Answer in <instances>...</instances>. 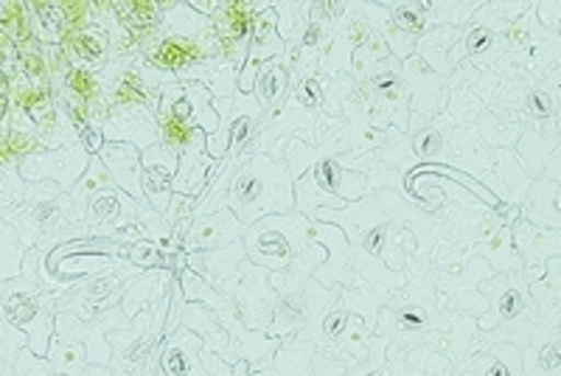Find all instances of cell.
Here are the masks:
<instances>
[{
    "instance_id": "cell-3",
    "label": "cell",
    "mask_w": 561,
    "mask_h": 376,
    "mask_svg": "<svg viewBox=\"0 0 561 376\" xmlns=\"http://www.w3.org/2000/svg\"><path fill=\"white\" fill-rule=\"evenodd\" d=\"M478 376H511V368L497 357V354H489V357H483V363H480Z\"/></svg>"
},
{
    "instance_id": "cell-5",
    "label": "cell",
    "mask_w": 561,
    "mask_h": 376,
    "mask_svg": "<svg viewBox=\"0 0 561 376\" xmlns=\"http://www.w3.org/2000/svg\"><path fill=\"white\" fill-rule=\"evenodd\" d=\"M559 32H561V23H559Z\"/></svg>"
},
{
    "instance_id": "cell-4",
    "label": "cell",
    "mask_w": 561,
    "mask_h": 376,
    "mask_svg": "<svg viewBox=\"0 0 561 376\" xmlns=\"http://www.w3.org/2000/svg\"><path fill=\"white\" fill-rule=\"evenodd\" d=\"M491 39H494V34L489 29H478V32L469 34V52H483L491 45Z\"/></svg>"
},
{
    "instance_id": "cell-1",
    "label": "cell",
    "mask_w": 561,
    "mask_h": 376,
    "mask_svg": "<svg viewBox=\"0 0 561 376\" xmlns=\"http://www.w3.org/2000/svg\"><path fill=\"white\" fill-rule=\"evenodd\" d=\"M525 107H528V113L534 115V118H539V122H545V118H550V115L556 113V102L548 90H530Z\"/></svg>"
},
{
    "instance_id": "cell-2",
    "label": "cell",
    "mask_w": 561,
    "mask_h": 376,
    "mask_svg": "<svg viewBox=\"0 0 561 376\" xmlns=\"http://www.w3.org/2000/svg\"><path fill=\"white\" fill-rule=\"evenodd\" d=\"M188 57H192V52H188V48H185V45H180V43H167L158 54H154L158 65H167V68H174V65H185V62H188Z\"/></svg>"
}]
</instances>
